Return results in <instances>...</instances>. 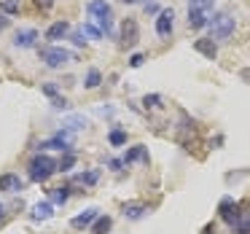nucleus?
Listing matches in <instances>:
<instances>
[{
	"label": "nucleus",
	"instance_id": "5701e85b",
	"mask_svg": "<svg viewBox=\"0 0 250 234\" xmlns=\"http://www.w3.org/2000/svg\"><path fill=\"white\" fill-rule=\"evenodd\" d=\"M103 84V73L97 67H89L86 70V78H83V89H97Z\"/></svg>",
	"mask_w": 250,
	"mask_h": 234
},
{
	"label": "nucleus",
	"instance_id": "dca6fc26",
	"mask_svg": "<svg viewBox=\"0 0 250 234\" xmlns=\"http://www.w3.org/2000/svg\"><path fill=\"white\" fill-rule=\"evenodd\" d=\"M121 213H124V218H129V221H140L148 213V207L143 205V202H126V205L121 207Z\"/></svg>",
	"mask_w": 250,
	"mask_h": 234
},
{
	"label": "nucleus",
	"instance_id": "f257e3e1",
	"mask_svg": "<svg viewBox=\"0 0 250 234\" xmlns=\"http://www.w3.org/2000/svg\"><path fill=\"white\" fill-rule=\"evenodd\" d=\"M54 172H60V170H57V162L49 156V153L38 151L33 159H30V164H27V178L33 180V183H46Z\"/></svg>",
	"mask_w": 250,
	"mask_h": 234
},
{
	"label": "nucleus",
	"instance_id": "e433bc0d",
	"mask_svg": "<svg viewBox=\"0 0 250 234\" xmlns=\"http://www.w3.org/2000/svg\"><path fill=\"white\" fill-rule=\"evenodd\" d=\"M97 113H100V116H113L116 110H113V108H97Z\"/></svg>",
	"mask_w": 250,
	"mask_h": 234
},
{
	"label": "nucleus",
	"instance_id": "2f4dec72",
	"mask_svg": "<svg viewBox=\"0 0 250 234\" xmlns=\"http://www.w3.org/2000/svg\"><path fill=\"white\" fill-rule=\"evenodd\" d=\"M146 62V54H132L129 57V67H140Z\"/></svg>",
	"mask_w": 250,
	"mask_h": 234
},
{
	"label": "nucleus",
	"instance_id": "6e6552de",
	"mask_svg": "<svg viewBox=\"0 0 250 234\" xmlns=\"http://www.w3.org/2000/svg\"><path fill=\"white\" fill-rule=\"evenodd\" d=\"M38 41H41V35H38L35 27H22V30H17V35H14V46H17V49H35Z\"/></svg>",
	"mask_w": 250,
	"mask_h": 234
},
{
	"label": "nucleus",
	"instance_id": "cd10ccee",
	"mask_svg": "<svg viewBox=\"0 0 250 234\" xmlns=\"http://www.w3.org/2000/svg\"><path fill=\"white\" fill-rule=\"evenodd\" d=\"M162 103H164L162 94H146V97H143V105H146V110H156V108H162Z\"/></svg>",
	"mask_w": 250,
	"mask_h": 234
},
{
	"label": "nucleus",
	"instance_id": "c85d7f7f",
	"mask_svg": "<svg viewBox=\"0 0 250 234\" xmlns=\"http://www.w3.org/2000/svg\"><path fill=\"white\" fill-rule=\"evenodd\" d=\"M41 92H43L49 100L60 97V86H57V84H43V86H41Z\"/></svg>",
	"mask_w": 250,
	"mask_h": 234
},
{
	"label": "nucleus",
	"instance_id": "c9c22d12",
	"mask_svg": "<svg viewBox=\"0 0 250 234\" xmlns=\"http://www.w3.org/2000/svg\"><path fill=\"white\" fill-rule=\"evenodd\" d=\"M8 24H11V19H8V17H3V14H0V33H3V30H6Z\"/></svg>",
	"mask_w": 250,
	"mask_h": 234
},
{
	"label": "nucleus",
	"instance_id": "f03ea898",
	"mask_svg": "<svg viewBox=\"0 0 250 234\" xmlns=\"http://www.w3.org/2000/svg\"><path fill=\"white\" fill-rule=\"evenodd\" d=\"M215 14V0H188V27L205 30Z\"/></svg>",
	"mask_w": 250,
	"mask_h": 234
},
{
	"label": "nucleus",
	"instance_id": "79ce46f5",
	"mask_svg": "<svg viewBox=\"0 0 250 234\" xmlns=\"http://www.w3.org/2000/svg\"><path fill=\"white\" fill-rule=\"evenodd\" d=\"M121 3H129V6H132V3H137V0H121Z\"/></svg>",
	"mask_w": 250,
	"mask_h": 234
},
{
	"label": "nucleus",
	"instance_id": "aec40b11",
	"mask_svg": "<svg viewBox=\"0 0 250 234\" xmlns=\"http://www.w3.org/2000/svg\"><path fill=\"white\" fill-rule=\"evenodd\" d=\"M70 186H60V189H51L49 191V202L51 205H65L67 199H70Z\"/></svg>",
	"mask_w": 250,
	"mask_h": 234
},
{
	"label": "nucleus",
	"instance_id": "412c9836",
	"mask_svg": "<svg viewBox=\"0 0 250 234\" xmlns=\"http://www.w3.org/2000/svg\"><path fill=\"white\" fill-rule=\"evenodd\" d=\"M231 234H250V210L242 213V215L237 218V223H231Z\"/></svg>",
	"mask_w": 250,
	"mask_h": 234
},
{
	"label": "nucleus",
	"instance_id": "473e14b6",
	"mask_svg": "<svg viewBox=\"0 0 250 234\" xmlns=\"http://www.w3.org/2000/svg\"><path fill=\"white\" fill-rule=\"evenodd\" d=\"M35 6H38L41 11H51V8H54V0H35Z\"/></svg>",
	"mask_w": 250,
	"mask_h": 234
},
{
	"label": "nucleus",
	"instance_id": "a878e982",
	"mask_svg": "<svg viewBox=\"0 0 250 234\" xmlns=\"http://www.w3.org/2000/svg\"><path fill=\"white\" fill-rule=\"evenodd\" d=\"M73 167H76V153H73V151L62 153V159L57 162V170H60V172H70Z\"/></svg>",
	"mask_w": 250,
	"mask_h": 234
},
{
	"label": "nucleus",
	"instance_id": "9b49d317",
	"mask_svg": "<svg viewBox=\"0 0 250 234\" xmlns=\"http://www.w3.org/2000/svg\"><path fill=\"white\" fill-rule=\"evenodd\" d=\"M97 218H100V210H97V207H89V210H83V213H81V215L73 218L70 226H73V229H78V232H81V229H92V223L97 221Z\"/></svg>",
	"mask_w": 250,
	"mask_h": 234
},
{
	"label": "nucleus",
	"instance_id": "ea45409f",
	"mask_svg": "<svg viewBox=\"0 0 250 234\" xmlns=\"http://www.w3.org/2000/svg\"><path fill=\"white\" fill-rule=\"evenodd\" d=\"M239 76H242V81H248V84H250V70H248V67H245V70L239 73Z\"/></svg>",
	"mask_w": 250,
	"mask_h": 234
},
{
	"label": "nucleus",
	"instance_id": "2eb2a0df",
	"mask_svg": "<svg viewBox=\"0 0 250 234\" xmlns=\"http://www.w3.org/2000/svg\"><path fill=\"white\" fill-rule=\"evenodd\" d=\"M70 33V24L65 22V19H60V22H54V24H49V30H46V41H62L65 35Z\"/></svg>",
	"mask_w": 250,
	"mask_h": 234
},
{
	"label": "nucleus",
	"instance_id": "7c9ffc66",
	"mask_svg": "<svg viewBox=\"0 0 250 234\" xmlns=\"http://www.w3.org/2000/svg\"><path fill=\"white\" fill-rule=\"evenodd\" d=\"M51 108H54V110H67V108H70V103H67L65 97H54V100H51Z\"/></svg>",
	"mask_w": 250,
	"mask_h": 234
},
{
	"label": "nucleus",
	"instance_id": "39448f33",
	"mask_svg": "<svg viewBox=\"0 0 250 234\" xmlns=\"http://www.w3.org/2000/svg\"><path fill=\"white\" fill-rule=\"evenodd\" d=\"M73 146H76V132H70V129L62 127L57 135H51L49 140L41 143L38 151H62V153H67V151H73Z\"/></svg>",
	"mask_w": 250,
	"mask_h": 234
},
{
	"label": "nucleus",
	"instance_id": "b1692460",
	"mask_svg": "<svg viewBox=\"0 0 250 234\" xmlns=\"http://www.w3.org/2000/svg\"><path fill=\"white\" fill-rule=\"evenodd\" d=\"M126 140H129V135H126V129H110V135H108V143L113 148H121V146H126Z\"/></svg>",
	"mask_w": 250,
	"mask_h": 234
},
{
	"label": "nucleus",
	"instance_id": "bb28decb",
	"mask_svg": "<svg viewBox=\"0 0 250 234\" xmlns=\"http://www.w3.org/2000/svg\"><path fill=\"white\" fill-rule=\"evenodd\" d=\"M81 33L86 35V38H92V41H100V38H103V30H100L97 24H92V22H83V24H81Z\"/></svg>",
	"mask_w": 250,
	"mask_h": 234
},
{
	"label": "nucleus",
	"instance_id": "72a5a7b5",
	"mask_svg": "<svg viewBox=\"0 0 250 234\" xmlns=\"http://www.w3.org/2000/svg\"><path fill=\"white\" fill-rule=\"evenodd\" d=\"M143 11H146V14H156V17H159V6H156V3H146Z\"/></svg>",
	"mask_w": 250,
	"mask_h": 234
},
{
	"label": "nucleus",
	"instance_id": "f3484780",
	"mask_svg": "<svg viewBox=\"0 0 250 234\" xmlns=\"http://www.w3.org/2000/svg\"><path fill=\"white\" fill-rule=\"evenodd\" d=\"M62 127L70 129V132H81V129H86V127H89V119L83 113H73V116H67V119L62 121Z\"/></svg>",
	"mask_w": 250,
	"mask_h": 234
},
{
	"label": "nucleus",
	"instance_id": "20e7f679",
	"mask_svg": "<svg viewBox=\"0 0 250 234\" xmlns=\"http://www.w3.org/2000/svg\"><path fill=\"white\" fill-rule=\"evenodd\" d=\"M38 57H41V62H43L46 67H65L67 62H76V54H70L67 49H62V46H54V43H49V46H38Z\"/></svg>",
	"mask_w": 250,
	"mask_h": 234
},
{
	"label": "nucleus",
	"instance_id": "a211bd4d",
	"mask_svg": "<svg viewBox=\"0 0 250 234\" xmlns=\"http://www.w3.org/2000/svg\"><path fill=\"white\" fill-rule=\"evenodd\" d=\"M51 215H54V205H51L49 199L33 205V221H49Z\"/></svg>",
	"mask_w": 250,
	"mask_h": 234
},
{
	"label": "nucleus",
	"instance_id": "0eeeda50",
	"mask_svg": "<svg viewBox=\"0 0 250 234\" xmlns=\"http://www.w3.org/2000/svg\"><path fill=\"white\" fill-rule=\"evenodd\" d=\"M218 213H221V218L231 226V223H237V218L242 215V205L239 202H234L231 196H223L221 205H218Z\"/></svg>",
	"mask_w": 250,
	"mask_h": 234
},
{
	"label": "nucleus",
	"instance_id": "423d86ee",
	"mask_svg": "<svg viewBox=\"0 0 250 234\" xmlns=\"http://www.w3.org/2000/svg\"><path fill=\"white\" fill-rule=\"evenodd\" d=\"M175 33V11L172 8H164V11H159L156 17V35L164 41H169Z\"/></svg>",
	"mask_w": 250,
	"mask_h": 234
},
{
	"label": "nucleus",
	"instance_id": "4be33fe9",
	"mask_svg": "<svg viewBox=\"0 0 250 234\" xmlns=\"http://www.w3.org/2000/svg\"><path fill=\"white\" fill-rule=\"evenodd\" d=\"M113 229V218L110 215H100L97 221L92 223V234H108Z\"/></svg>",
	"mask_w": 250,
	"mask_h": 234
},
{
	"label": "nucleus",
	"instance_id": "393cba45",
	"mask_svg": "<svg viewBox=\"0 0 250 234\" xmlns=\"http://www.w3.org/2000/svg\"><path fill=\"white\" fill-rule=\"evenodd\" d=\"M19 8H22V0H3L0 3V14L3 17H14V14H19Z\"/></svg>",
	"mask_w": 250,
	"mask_h": 234
},
{
	"label": "nucleus",
	"instance_id": "f704fd0d",
	"mask_svg": "<svg viewBox=\"0 0 250 234\" xmlns=\"http://www.w3.org/2000/svg\"><path fill=\"white\" fill-rule=\"evenodd\" d=\"M108 167H110V170H121V167H124V162H121V159H110Z\"/></svg>",
	"mask_w": 250,
	"mask_h": 234
},
{
	"label": "nucleus",
	"instance_id": "58836bf2",
	"mask_svg": "<svg viewBox=\"0 0 250 234\" xmlns=\"http://www.w3.org/2000/svg\"><path fill=\"white\" fill-rule=\"evenodd\" d=\"M202 234H215V226H212V223H207V226L202 229Z\"/></svg>",
	"mask_w": 250,
	"mask_h": 234
},
{
	"label": "nucleus",
	"instance_id": "6ab92c4d",
	"mask_svg": "<svg viewBox=\"0 0 250 234\" xmlns=\"http://www.w3.org/2000/svg\"><path fill=\"white\" fill-rule=\"evenodd\" d=\"M100 170L97 167H92V170H83V172H78L76 175V183H81V186H97L100 183Z\"/></svg>",
	"mask_w": 250,
	"mask_h": 234
},
{
	"label": "nucleus",
	"instance_id": "4468645a",
	"mask_svg": "<svg viewBox=\"0 0 250 234\" xmlns=\"http://www.w3.org/2000/svg\"><path fill=\"white\" fill-rule=\"evenodd\" d=\"M121 162H124V167H126V164H135V162L148 164V148L146 146H132L129 151L124 153V159H121Z\"/></svg>",
	"mask_w": 250,
	"mask_h": 234
},
{
	"label": "nucleus",
	"instance_id": "4c0bfd02",
	"mask_svg": "<svg viewBox=\"0 0 250 234\" xmlns=\"http://www.w3.org/2000/svg\"><path fill=\"white\" fill-rule=\"evenodd\" d=\"M3 223H6V205L0 202V226H3Z\"/></svg>",
	"mask_w": 250,
	"mask_h": 234
},
{
	"label": "nucleus",
	"instance_id": "f8f14e48",
	"mask_svg": "<svg viewBox=\"0 0 250 234\" xmlns=\"http://www.w3.org/2000/svg\"><path fill=\"white\" fill-rule=\"evenodd\" d=\"M194 51L196 54H202L205 60H215L218 57V43L212 38H199V41H194Z\"/></svg>",
	"mask_w": 250,
	"mask_h": 234
},
{
	"label": "nucleus",
	"instance_id": "1a4fd4ad",
	"mask_svg": "<svg viewBox=\"0 0 250 234\" xmlns=\"http://www.w3.org/2000/svg\"><path fill=\"white\" fill-rule=\"evenodd\" d=\"M137 41H140V27H137L135 19H124L121 22V43L126 46V49H132V46H137Z\"/></svg>",
	"mask_w": 250,
	"mask_h": 234
},
{
	"label": "nucleus",
	"instance_id": "a19ab883",
	"mask_svg": "<svg viewBox=\"0 0 250 234\" xmlns=\"http://www.w3.org/2000/svg\"><path fill=\"white\" fill-rule=\"evenodd\" d=\"M137 3H143V6H146V3H156V0H137Z\"/></svg>",
	"mask_w": 250,
	"mask_h": 234
},
{
	"label": "nucleus",
	"instance_id": "c756f323",
	"mask_svg": "<svg viewBox=\"0 0 250 234\" xmlns=\"http://www.w3.org/2000/svg\"><path fill=\"white\" fill-rule=\"evenodd\" d=\"M70 41H73V43L78 46V49H81V46H86V43H89V38H86V35L81 33V30H76V33L70 35Z\"/></svg>",
	"mask_w": 250,
	"mask_h": 234
},
{
	"label": "nucleus",
	"instance_id": "7ed1b4c3",
	"mask_svg": "<svg viewBox=\"0 0 250 234\" xmlns=\"http://www.w3.org/2000/svg\"><path fill=\"white\" fill-rule=\"evenodd\" d=\"M207 30H210L212 41H229L234 35V30H237V19H234L229 11H218V14H212Z\"/></svg>",
	"mask_w": 250,
	"mask_h": 234
},
{
	"label": "nucleus",
	"instance_id": "ddd939ff",
	"mask_svg": "<svg viewBox=\"0 0 250 234\" xmlns=\"http://www.w3.org/2000/svg\"><path fill=\"white\" fill-rule=\"evenodd\" d=\"M86 11L92 14L97 22H100V19H105V17H113V8H110V3H105V0H89Z\"/></svg>",
	"mask_w": 250,
	"mask_h": 234
},
{
	"label": "nucleus",
	"instance_id": "9d476101",
	"mask_svg": "<svg viewBox=\"0 0 250 234\" xmlns=\"http://www.w3.org/2000/svg\"><path fill=\"white\" fill-rule=\"evenodd\" d=\"M24 189V180L19 178L17 172H3L0 175V191H6V194H19Z\"/></svg>",
	"mask_w": 250,
	"mask_h": 234
}]
</instances>
